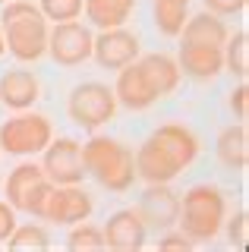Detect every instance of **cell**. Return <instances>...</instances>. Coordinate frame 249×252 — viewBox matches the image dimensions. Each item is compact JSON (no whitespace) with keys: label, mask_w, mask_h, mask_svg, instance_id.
I'll use <instances>...</instances> for the list:
<instances>
[{"label":"cell","mask_w":249,"mask_h":252,"mask_svg":"<svg viewBox=\"0 0 249 252\" xmlns=\"http://www.w3.org/2000/svg\"><path fill=\"white\" fill-rule=\"evenodd\" d=\"M199 155V139L183 123L158 126L142 148L133 155L136 177L145 183H170L177 173H183Z\"/></svg>","instance_id":"1"},{"label":"cell","mask_w":249,"mask_h":252,"mask_svg":"<svg viewBox=\"0 0 249 252\" xmlns=\"http://www.w3.org/2000/svg\"><path fill=\"white\" fill-rule=\"evenodd\" d=\"M180 60L177 66L196 82H208L224 69V41L227 29L215 13H199L180 29Z\"/></svg>","instance_id":"2"},{"label":"cell","mask_w":249,"mask_h":252,"mask_svg":"<svg viewBox=\"0 0 249 252\" xmlns=\"http://www.w3.org/2000/svg\"><path fill=\"white\" fill-rule=\"evenodd\" d=\"M82 167L111 192H126L136 180V161L123 142L95 136L82 145Z\"/></svg>","instance_id":"3"},{"label":"cell","mask_w":249,"mask_h":252,"mask_svg":"<svg viewBox=\"0 0 249 252\" xmlns=\"http://www.w3.org/2000/svg\"><path fill=\"white\" fill-rule=\"evenodd\" d=\"M3 26H6V47L16 60H38L48 51V22L41 10L29 0H6L3 3Z\"/></svg>","instance_id":"4"},{"label":"cell","mask_w":249,"mask_h":252,"mask_svg":"<svg viewBox=\"0 0 249 252\" xmlns=\"http://www.w3.org/2000/svg\"><path fill=\"white\" fill-rule=\"evenodd\" d=\"M180 230L192 243H208L215 240L224 224V195L215 186L199 183L180 199V215H177Z\"/></svg>","instance_id":"5"},{"label":"cell","mask_w":249,"mask_h":252,"mask_svg":"<svg viewBox=\"0 0 249 252\" xmlns=\"http://www.w3.org/2000/svg\"><path fill=\"white\" fill-rule=\"evenodd\" d=\"M66 110H69V117H73L76 126H82V129H98V126H104L114 117L117 98L104 82H82L69 92Z\"/></svg>","instance_id":"6"},{"label":"cell","mask_w":249,"mask_h":252,"mask_svg":"<svg viewBox=\"0 0 249 252\" xmlns=\"http://www.w3.org/2000/svg\"><path fill=\"white\" fill-rule=\"evenodd\" d=\"M51 142V123L41 114H19L0 126V148L6 155H35Z\"/></svg>","instance_id":"7"},{"label":"cell","mask_w":249,"mask_h":252,"mask_svg":"<svg viewBox=\"0 0 249 252\" xmlns=\"http://www.w3.org/2000/svg\"><path fill=\"white\" fill-rule=\"evenodd\" d=\"M92 41H95L92 29L82 26V22H76V19L57 22L54 29H48V54L60 66H76V63L89 60L92 57Z\"/></svg>","instance_id":"8"},{"label":"cell","mask_w":249,"mask_h":252,"mask_svg":"<svg viewBox=\"0 0 249 252\" xmlns=\"http://www.w3.org/2000/svg\"><path fill=\"white\" fill-rule=\"evenodd\" d=\"M44 177L54 186H69V183H82L85 167H82V145L73 139H57L44 145V161H41Z\"/></svg>","instance_id":"9"},{"label":"cell","mask_w":249,"mask_h":252,"mask_svg":"<svg viewBox=\"0 0 249 252\" xmlns=\"http://www.w3.org/2000/svg\"><path fill=\"white\" fill-rule=\"evenodd\" d=\"M95 202L92 195L79 189V183H69V186H54L48 202H44V220L51 224H63V227H73V224H82L85 218L92 215Z\"/></svg>","instance_id":"10"},{"label":"cell","mask_w":249,"mask_h":252,"mask_svg":"<svg viewBox=\"0 0 249 252\" xmlns=\"http://www.w3.org/2000/svg\"><path fill=\"white\" fill-rule=\"evenodd\" d=\"M92 57L98 60L101 69H123L139 57V38L123 26L101 29V35L92 41Z\"/></svg>","instance_id":"11"},{"label":"cell","mask_w":249,"mask_h":252,"mask_svg":"<svg viewBox=\"0 0 249 252\" xmlns=\"http://www.w3.org/2000/svg\"><path fill=\"white\" fill-rule=\"evenodd\" d=\"M139 218L145 220V227L155 230H170L180 215V195L174 192L167 183H149V189L139 199Z\"/></svg>","instance_id":"12"},{"label":"cell","mask_w":249,"mask_h":252,"mask_svg":"<svg viewBox=\"0 0 249 252\" xmlns=\"http://www.w3.org/2000/svg\"><path fill=\"white\" fill-rule=\"evenodd\" d=\"M114 98H117V104H123L129 110H145V107H152L161 94L152 85V79L145 76V69L133 60V63H126V66L120 69V76H117Z\"/></svg>","instance_id":"13"},{"label":"cell","mask_w":249,"mask_h":252,"mask_svg":"<svg viewBox=\"0 0 249 252\" xmlns=\"http://www.w3.org/2000/svg\"><path fill=\"white\" fill-rule=\"evenodd\" d=\"M101 233H104V246L120 249V252H133V249L145 246L149 227H145V220L139 218L136 208H123V211H117V215L107 218V224H104Z\"/></svg>","instance_id":"14"},{"label":"cell","mask_w":249,"mask_h":252,"mask_svg":"<svg viewBox=\"0 0 249 252\" xmlns=\"http://www.w3.org/2000/svg\"><path fill=\"white\" fill-rule=\"evenodd\" d=\"M0 101L13 110H29L38 101V79L26 69L3 73L0 76Z\"/></svg>","instance_id":"15"},{"label":"cell","mask_w":249,"mask_h":252,"mask_svg":"<svg viewBox=\"0 0 249 252\" xmlns=\"http://www.w3.org/2000/svg\"><path fill=\"white\" fill-rule=\"evenodd\" d=\"M82 6H85V16H89L92 26L117 29V26H126L136 0H82Z\"/></svg>","instance_id":"16"},{"label":"cell","mask_w":249,"mask_h":252,"mask_svg":"<svg viewBox=\"0 0 249 252\" xmlns=\"http://www.w3.org/2000/svg\"><path fill=\"white\" fill-rule=\"evenodd\" d=\"M218 158L224 167L230 170H243L249 161V136H246V123L230 126L218 136Z\"/></svg>","instance_id":"17"},{"label":"cell","mask_w":249,"mask_h":252,"mask_svg":"<svg viewBox=\"0 0 249 252\" xmlns=\"http://www.w3.org/2000/svg\"><path fill=\"white\" fill-rule=\"evenodd\" d=\"M136 63L145 69V76L152 79V85L158 89V94L174 92L177 82H180V66H177V60L167 57V54H145V57H136Z\"/></svg>","instance_id":"18"},{"label":"cell","mask_w":249,"mask_h":252,"mask_svg":"<svg viewBox=\"0 0 249 252\" xmlns=\"http://www.w3.org/2000/svg\"><path fill=\"white\" fill-rule=\"evenodd\" d=\"M38 180H44V170L38 167V164H19V167L6 177V202L19 211L22 202H26V195L32 192V186Z\"/></svg>","instance_id":"19"},{"label":"cell","mask_w":249,"mask_h":252,"mask_svg":"<svg viewBox=\"0 0 249 252\" xmlns=\"http://www.w3.org/2000/svg\"><path fill=\"white\" fill-rule=\"evenodd\" d=\"M186 6L189 0H155V26L161 35L177 38L186 22Z\"/></svg>","instance_id":"20"},{"label":"cell","mask_w":249,"mask_h":252,"mask_svg":"<svg viewBox=\"0 0 249 252\" xmlns=\"http://www.w3.org/2000/svg\"><path fill=\"white\" fill-rule=\"evenodd\" d=\"M224 66L233 76L246 79V73H249V35L246 32H237L233 38L227 35V41H224Z\"/></svg>","instance_id":"21"},{"label":"cell","mask_w":249,"mask_h":252,"mask_svg":"<svg viewBox=\"0 0 249 252\" xmlns=\"http://www.w3.org/2000/svg\"><path fill=\"white\" fill-rule=\"evenodd\" d=\"M6 243H10L13 249H26V246H32V249H48V246H51V236L44 233V227H32V224H29V227H19V224H16V230L10 233V240H6Z\"/></svg>","instance_id":"22"},{"label":"cell","mask_w":249,"mask_h":252,"mask_svg":"<svg viewBox=\"0 0 249 252\" xmlns=\"http://www.w3.org/2000/svg\"><path fill=\"white\" fill-rule=\"evenodd\" d=\"M66 246L73 252L104 249V233H101V227H73L69 236H66Z\"/></svg>","instance_id":"23"},{"label":"cell","mask_w":249,"mask_h":252,"mask_svg":"<svg viewBox=\"0 0 249 252\" xmlns=\"http://www.w3.org/2000/svg\"><path fill=\"white\" fill-rule=\"evenodd\" d=\"M38 10L51 22H66V19H76L82 13V0H41Z\"/></svg>","instance_id":"24"},{"label":"cell","mask_w":249,"mask_h":252,"mask_svg":"<svg viewBox=\"0 0 249 252\" xmlns=\"http://www.w3.org/2000/svg\"><path fill=\"white\" fill-rule=\"evenodd\" d=\"M51 189H54V183H51L48 177L38 180V183L32 186V192L26 195V202H22V208H19V211H26V215H32V218H41V215H44V202H48Z\"/></svg>","instance_id":"25"},{"label":"cell","mask_w":249,"mask_h":252,"mask_svg":"<svg viewBox=\"0 0 249 252\" xmlns=\"http://www.w3.org/2000/svg\"><path fill=\"white\" fill-rule=\"evenodd\" d=\"M246 224H249L246 211H237V215L230 218V224H227V236H230V243L237 249H246Z\"/></svg>","instance_id":"26"},{"label":"cell","mask_w":249,"mask_h":252,"mask_svg":"<svg viewBox=\"0 0 249 252\" xmlns=\"http://www.w3.org/2000/svg\"><path fill=\"white\" fill-rule=\"evenodd\" d=\"M205 6L215 16H233V13L246 10V0H205Z\"/></svg>","instance_id":"27"},{"label":"cell","mask_w":249,"mask_h":252,"mask_svg":"<svg viewBox=\"0 0 249 252\" xmlns=\"http://www.w3.org/2000/svg\"><path fill=\"white\" fill-rule=\"evenodd\" d=\"M249 89H246V82H240L237 85V92L230 94V107H233V114L240 117V123H246V110H249Z\"/></svg>","instance_id":"28"},{"label":"cell","mask_w":249,"mask_h":252,"mask_svg":"<svg viewBox=\"0 0 249 252\" xmlns=\"http://www.w3.org/2000/svg\"><path fill=\"white\" fill-rule=\"evenodd\" d=\"M13 230H16V215H13V205L0 202V243L10 240Z\"/></svg>","instance_id":"29"},{"label":"cell","mask_w":249,"mask_h":252,"mask_svg":"<svg viewBox=\"0 0 249 252\" xmlns=\"http://www.w3.org/2000/svg\"><path fill=\"white\" fill-rule=\"evenodd\" d=\"M189 246H192V240L183 230L180 233H164L158 240V249H189Z\"/></svg>","instance_id":"30"},{"label":"cell","mask_w":249,"mask_h":252,"mask_svg":"<svg viewBox=\"0 0 249 252\" xmlns=\"http://www.w3.org/2000/svg\"><path fill=\"white\" fill-rule=\"evenodd\" d=\"M6 51V44H3V35H0V54H3Z\"/></svg>","instance_id":"31"},{"label":"cell","mask_w":249,"mask_h":252,"mask_svg":"<svg viewBox=\"0 0 249 252\" xmlns=\"http://www.w3.org/2000/svg\"><path fill=\"white\" fill-rule=\"evenodd\" d=\"M0 3H6V0H0Z\"/></svg>","instance_id":"32"}]
</instances>
